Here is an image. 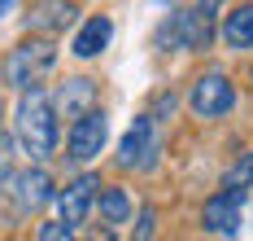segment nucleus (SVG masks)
<instances>
[{
    "mask_svg": "<svg viewBox=\"0 0 253 241\" xmlns=\"http://www.w3.org/2000/svg\"><path fill=\"white\" fill-rule=\"evenodd\" d=\"M249 79H253V70H249Z\"/></svg>",
    "mask_w": 253,
    "mask_h": 241,
    "instance_id": "4be33fe9",
    "label": "nucleus"
},
{
    "mask_svg": "<svg viewBox=\"0 0 253 241\" xmlns=\"http://www.w3.org/2000/svg\"><path fill=\"white\" fill-rule=\"evenodd\" d=\"M79 18H83V9L75 0H35L26 13V27L40 35H57V31H70Z\"/></svg>",
    "mask_w": 253,
    "mask_h": 241,
    "instance_id": "9d476101",
    "label": "nucleus"
},
{
    "mask_svg": "<svg viewBox=\"0 0 253 241\" xmlns=\"http://www.w3.org/2000/svg\"><path fill=\"white\" fill-rule=\"evenodd\" d=\"M210 40H214V18H205L201 9H175V13H166V22L153 35V44L162 53H201Z\"/></svg>",
    "mask_w": 253,
    "mask_h": 241,
    "instance_id": "20e7f679",
    "label": "nucleus"
},
{
    "mask_svg": "<svg viewBox=\"0 0 253 241\" xmlns=\"http://www.w3.org/2000/svg\"><path fill=\"white\" fill-rule=\"evenodd\" d=\"M114 158H118V167H126V171L153 167V158H157V123H153V114H135V119H131V127L123 132Z\"/></svg>",
    "mask_w": 253,
    "mask_h": 241,
    "instance_id": "6e6552de",
    "label": "nucleus"
},
{
    "mask_svg": "<svg viewBox=\"0 0 253 241\" xmlns=\"http://www.w3.org/2000/svg\"><path fill=\"white\" fill-rule=\"evenodd\" d=\"M109 40H114V22L105 18V13H92V18H83V27L75 31V49L70 53L79 61H92V57H101L109 49Z\"/></svg>",
    "mask_w": 253,
    "mask_h": 241,
    "instance_id": "f8f14e48",
    "label": "nucleus"
},
{
    "mask_svg": "<svg viewBox=\"0 0 253 241\" xmlns=\"http://www.w3.org/2000/svg\"><path fill=\"white\" fill-rule=\"evenodd\" d=\"M223 44H227L231 53L253 49V4H236L223 18Z\"/></svg>",
    "mask_w": 253,
    "mask_h": 241,
    "instance_id": "ddd939ff",
    "label": "nucleus"
},
{
    "mask_svg": "<svg viewBox=\"0 0 253 241\" xmlns=\"http://www.w3.org/2000/svg\"><path fill=\"white\" fill-rule=\"evenodd\" d=\"M188 110L197 119H223V114H231L236 110V83H231V75L205 70L201 79H192V88H188Z\"/></svg>",
    "mask_w": 253,
    "mask_h": 241,
    "instance_id": "423d86ee",
    "label": "nucleus"
},
{
    "mask_svg": "<svg viewBox=\"0 0 253 241\" xmlns=\"http://www.w3.org/2000/svg\"><path fill=\"white\" fill-rule=\"evenodd\" d=\"M197 9H201L205 18H214V13H218V9H223V0H201V4H197Z\"/></svg>",
    "mask_w": 253,
    "mask_h": 241,
    "instance_id": "6ab92c4d",
    "label": "nucleus"
},
{
    "mask_svg": "<svg viewBox=\"0 0 253 241\" xmlns=\"http://www.w3.org/2000/svg\"><path fill=\"white\" fill-rule=\"evenodd\" d=\"M223 184H231V188H253V149L236 154V162L223 171Z\"/></svg>",
    "mask_w": 253,
    "mask_h": 241,
    "instance_id": "2eb2a0df",
    "label": "nucleus"
},
{
    "mask_svg": "<svg viewBox=\"0 0 253 241\" xmlns=\"http://www.w3.org/2000/svg\"><path fill=\"white\" fill-rule=\"evenodd\" d=\"M96 211H101V219L109 228H118V224L131 219V193H126L123 184L118 188H101V193H96Z\"/></svg>",
    "mask_w": 253,
    "mask_h": 241,
    "instance_id": "4468645a",
    "label": "nucleus"
},
{
    "mask_svg": "<svg viewBox=\"0 0 253 241\" xmlns=\"http://www.w3.org/2000/svg\"><path fill=\"white\" fill-rule=\"evenodd\" d=\"M105 140H109V119H105V110H83L79 119H70V132H66V162H83L101 158L105 154Z\"/></svg>",
    "mask_w": 253,
    "mask_h": 241,
    "instance_id": "39448f33",
    "label": "nucleus"
},
{
    "mask_svg": "<svg viewBox=\"0 0 253 241\" xmlns=\"http://www.w3.org/2000/svg\"><path fill=\"white\" fill-rule=\"evenodd\" d=\"M9 149H13V140L0 132V180H4V176H9V167H13V154H9Z\"/></svg>",
    "mask_w": 253,
    "mask_h": 241,
    "instance_id": "a211bd4d",
    "label": "nucleus"
},
{
    "mask_svg": "<svg viewBox=\"0 0 253 241\" xmlns=\"http://www.w3.org/2000/svg\"><path fill=\"white\" fill-rule=\"evenodd\" d=\"M52 66H57V44H52V35L31 31L26 40H18V44L4 53L0 75H4V83H13V88H35V83H44L52 75Z\"/></svg>",
    "mask_w": 253,
    "mask_h": 241,
    "instance_id": "7ed1b4c3",
    "label": "nucleus"
},
{
    "mask_svg": "<svg viewBox=\"0 0 253 241\" xmlns=\"http://www.w3.org/2000/svg\"><path fill=\"white\" fill-rule=\"evenodd\" d=\"M18 140L35 162H48L61 145V119L52 106L48 88H22V101H18Z\"/></svg>",
    "mask_w": 253,
    "mask_h": 241,
    "instance_id": "f257e3e1",
    "label": "nucleus"
},
{
    "mask_svg": "<svg viewBox=\"0 0 253 241\" xmlns=\"http://www.w3.org/2000/svg\"><path fill=\"white\" fill-rule=\"evenodd\" d=\"M245 197H249V188H231V184H223L214 197H205V206H201V233H210V237H236V233H240Z\"/></svg>",
    "mask_w": 253,
    "mask_h": 241,
    "instance_id": "0eeeda50",
    "label": "nucleus"
},
{
    "mask_svg": "<svg viewBox=\"0 0 253 241\" xmlns=\"http://www.w3.org/2000/svg\"><path fill=\"white\" fill-rule=\"evenodd\" d=\"M52 197H57V184H52V176L44 167H26V171L9 167V176L0 180V224L44 211Z\"/></svg>",
    "mask_w": 253,
    "mask_h": 241,
    "instance_id": "f03ea898",
    "label": "nucleus"
},
{
    "mask_svg": "<svg viewBox=\"0 0 253 241\" xmlns=\"http://www.w3.org/2000/svg\"><path fill=\"white\" fill-rule=\"evenodd\" d=\"M96 193H101V180L92 176V171H83V176H75L66 188H57V219H66L70 228H79V224H87V215L96 211Z\"/></svg>",
    "mask_w": 253,
    "mask_h": 241,
    "instance_id": "1a4fd4ad",
    "label": "nucleus"
},
{
    "mask_svg": "<svg viewBox=\"0 0 253 241\" xmlns=\"http://www.w3.org/2000/svg\"><path fill=\"white\" fill-rule=\"evenodd\" d=\"M35 237H40V241H70V237H75V228H70L66 219H48V224L35 228Z\"/></svg>",
    "mask_w": 253,
    "mask_h": 241,
    "instance_id": "dca6fc26",
    "label": "nucleus"
},
{
    "mask_svg": "<svg viewBox=\"0 0 253 241\" xmlns=\"http://www.w3.org/2000/svg\"><path fill=\"white\" fill-rule=\"evenodd\" d=\"M157 233V211L153 206H140V215H135V228H131V237L135 241H144V237H153Z\"/></svg>",
    "mask_w": 253,
    "mask_h": 241,
    "instance_id": "f3484780",
    "label": "nucleus"
},
{
    "mask_svg": "<svg viewBox=\"0 0 253 241\" xmlns=\"http://www.w3.org/2000/svg\"><path fill=\"white\" fill-rule=\"evenodd\" d=\"M0 119H4V101H0Z\"/></svg>",
    "mask_w": 253,
    "mask_h": 241,
    "instance_id": "412c9836",
    "label": "nucleus"
},
{
    "mask_svg": "<svg viewBox=\"0 0 253 241\" xmlns=\"http://www.w3.org/2000/svg\"><path fill=\"white\" fill-rule=\"evenodd\" d=\"M52 106H57V119H79L83 110L96 106V79H87V75L66 79L57 92H52Z\"/></svg>",
    "mask_w": 253,
    "mask_h": 241,
    "instance_id": "9b49d317",
    "label": "nucleus"
},
{
    "mask_svg": "<svg viewBox=\"0 0 253 241\" xmlns=\"http://www.w3.org/2000/svg\"><path fill=\"white\" fill-rule=\"evenodd\" d=\"M18 4H22V0H0V18H9V13H13Z\"/></svg>",
    "mask_w": 253,
    "mask_h": 241,
    "instance_id": "aec40b11",
    "label": "nucleus"
}]
</instances>
